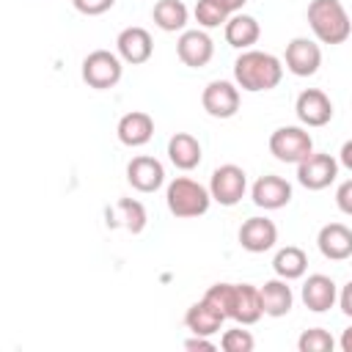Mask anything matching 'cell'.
I'll list each match as a JSON object with an SVG mask.
<instances>
[{
  "instance_id": "obj_34",
  "label": "cell",
  "mask_w": 352,
  "mask_h": 352,
  "mask_svg": "<svg viewBox=\"0 0 352 352\" xmlns=\"http://www.w3.org/2000/svg\"><path fill=\"white\" fill-rule=\"evenodd\" d=\"M184 349H204V352H212L214 349V341H209V336H192L184 341Z\"/></svg>"
},
{
  "instance_id": "obj_35",
  "label": "cell",
  "mask_w": 352,
  "mask_h": 352,
  "mask_svg": "<svg viewBox=\"0 0 352 352\" xmlns=\"http://www.w3.org/2000/svg\"><path fill=\"white\" fill-rule=\"evenodd\" d=\"M338 165H344L346 170H352V140H346L338 151Z\"/></svg>"
},
{
  "instance_id": "obj_29",
  "label": "cell",
  "mask_w": 352,
  "mask_h": 352,
  "mask_svg": "<svg viewBox=\"0 0 352 352\" xmlns=\"http://www.w3.org/2000/svg\"><path fill=\"white\" fill-rule=\"evenodd\" d=\"M220 346H223L226 352H253V346H256V338H253L248 330H242V327H234V330H226V333H223V338H220Z\"/></svg>"
},
{
  "instance_id": "obj_26",
  "label": "cell",
  "mask_w": 352,
  "mask_h": 352,
  "mask_svg": "<svg viewBox=\"0 0 352 352\" xmlns=\"http://www.w3.org/2000/svg\"><path fill=\"white\" fill-rule=\"evenodd\" d=\"M113 214L121 220V226L129 231V234H140L143 228H146V206L140 204V201H135V198H121L118 204H116V209H113Z\"/></svg>"
},
{
  "instance_id": "obj_25",
  "label": "cell",
  "mask_w": 352,
  "mask_h": 352,
  "mask_svg": "<svg viewBox=\"0 0 352 352\" xmlns=\"http://www.w3.org/2000/svg\"><path fill=\"white\" fill-rule=\"evenodd\" d=\"M187 6L182 0H157L154 8H151V19L160 30L165 33H176V30H184L187 25Z\"/></svg>"
},
{
  "instance_id": "obj_32",
  "label": "cell",
  "mask_w": 352,
  "mask_h": 352,
  "mask_svg": "<svg viewBox=\"0 0 352 352\" xmlns=\"http://www.w3.org/2000/svg\"><path fill=\"white\" fill-rule=\"evenodd\" d=\"M336 206H338L344 214L352 217V179H346V182L338 184V190H336Z\"/></svg>"
},
{
  "instance_id": "obj_31",
  "label": "cell",
  "mask_w": 352,
  "mask_h": 352,
  "mask_svg": "<svg viewBox=\"0 0 352 352\" xmlns=\"http://www.w3.org/2000/svg\"><path fill=\"white\" fill-rule=\"evenodd\" d=\"M113 3H116V0H72V6H74L80 14H85V16H99V14L110 11Z\"/></svg>"
},
{
  "instance_id": "obj_14",
  "label": "cell",
  "mask_w": 352,
  "mask_h": 352,
  "mask_svg": "<svg viewBox=\"0 0 352 352\" xmlns=\"http://www.w3.org/2000/svg\"><path fill=\"white\" fill-rule=\"evenodd\" d=\"M126 182L138 192H157L165 184V168L154 157H132L126 165Z\"/></svg>"
},
{
  "instance_id": "obj_9",
  "label": "cell",
  "mask_w": 352,
  "mask_h": 352,
  "mask_svg": "<svg viewBox=\"0 0 352 352\" xmlns=\"http://www.w3.org/2000/svg\"><path fill=\"white\" fill-rule=\"evenodd\" d=\"M201 104L212 118H231L239 110V85L228 80H212L201 94Z\"/></svg>"
},
{
  "instance_id": "obj_22",
  "label": "cell",
  "mask_w": 352,
  "mask_h": 352,
  "mask_svg": "<svg viewBox=\"0 0 352 352\" xmlns=\"http://www.w3.org/2000/svg\"><path fill=\"white\" fill-rule=\"evenodd\" d=\"M223 33H226V41L234 47V50H250L258 36H261V28L256 22V16L250 14H231L228 22L223 25Z\"/></svg>"
},
{
  "instance_id": "obj_36",
  "label": "cell",
  "mask_w": 352,
  "mask_h": 352,
  "mask_svg": "<svg viewBox=\"0 0 352 352\" xmlns=\"http://www.w3.org/2000/svg\"><path fill=\"white\" fill-rule=\"evenodd\" d=\"M338 346H341V352H352V324L341 333V338H338Z\"/></svg>"
},
{
  "instance_id": "obj_30",
  "label": "cell",
  "mask_w": 352,
  "mask_h": 352,
  "mask_svg": "<svg viewBox=\"0 0 352 352\" xmlns=\"http://www.w3.org/2000/svg\"><path fill=\"white\" fill-rule=\"evenodd\" d=\"M214 308H220L223 311V316L228 319L231 316V300H234V283H214V286H209L206 289V294H204Z\"/></svg>"
},
{
  "instance_id": "obj_5",
  "label": "cell",
  "mask_w": 352,
  "mask_h": 352,
  "mask_svg": "<svg viewBox=\"0 0 352 352\" xmlns=\"http://www.w3.org/2000/svg\"><path fill=\"white\" fill-rule=\"evenodd\" d=\"M270 154L280 162H302L308 154H314V140L302 126H278L270 135Z\"/></svg>"
},
{
  "instance_id": "obj_13",
  "label": "cell",
  "mask_w": 352,
  "mask_h": 352,
  "mask_svg": "<svg viewBox=\"0 0 352 352\" xmlns=\"http://www.w3.org/2000/svg\"><path fill=\"white\" fill-rule=\"evenodd\" d=\"M239 245L248 253H267L278 242V226L270 217H248L239 226Z\"/></svg>"
},
{
  "instance_id": "obj_3",
  "label": "cell",
  "mask_w": 352,
  "mask_h": 352,
  "mask_svg": "<svg viewBox=\"0 0 352 352\" xmlns=\"http://www.w3.org/2000/svg\"><path fill=\"white\" fill-rule=\"evenodd\" d=\"M165 204H168V212L173 217H201L209 212V204H212V192L209 187L198 184L195 179H187V176H176L168 190H165Z\"/></svg>"
},
{
  "instance_id": "obj_1",
  "label": "cell",
  "mask_w": 352,
  "mask_h": 352,
  "mask_svg": "<svg viewBox=\"0 0 352 352\" xmlns=\"http://www.w3.org/2000/svg\"><path fill=\"white\" fill-rule=\"evenodd\" d=\"M280 80H283V63L272 52L242 50V55L234 60V82L242 91L250 94L272 91Z\"/></svg>"
},
{
  "instance_id": "obj_10",
  "label": "cell",
  "mask_w": 352,
  "mask_h": 352,
  "mask_svg": "<svg viewBox=\"0 0 352 352\" xmlns=\"http://www.w3.org/2000/svg\"><path fill=\"white\" fill-rule=\"evenodd\" d=\"M294 113H297L300 124H305V126H324L333 118V102L324 91L305 88V91H300V96L294 102Z\"/></svg>"
},
{
  "instance_id": "obj_7",
  "label": "cell",
  "mask_w": 352,
  "mask_h": 352,
  "mask_svg": "<svg viewBox=\"0 0 352 352\" xmlns=\"http://www.w3.org/2000/svg\"><path fill=\"white\" fill-rule=\"evenodd\" d=\"M338 176V160L333 154H308L302 162H297V182L305 190H324Z\"/></svg>"
},
{
  "instance_id": "obj_18",
  "label": "cell",
  "mask_w": 352,
  "mask_h": 352,
  "mask_svg": "<svg viewBox=\"0 0 352 352\" xmlns=\"http://www.w3.org/2000/svg\"><path fill=\"white\" fill-rule=\"evenodd\" d=\"M264 316L261 308V292L253 283H234V300H231V316L239 324H256Z\"/></svg>"
},
{
  "instance_id": "obj_23",
  "label": "cell",
  "mask_w": 352,
  "mask_h": 352,
  "mask_svg": "<svg viewBox=\"0 0 352 352\" xmlns=\"http://www.w3.org/2000/svg\"><path fill=\"white\" fill-rule=\"evenodd\" d=\"M201 143L198 138H192L190 132H176L168 140V160L179 168V170H192L201 165Z\"/></svg>"
},
{
  "instance_id": "obj_12",
  "label": "cell",
  "mask_w": 352,
  "mask_h": 352,
  "mask_svg": "<svg viewBox=\"0 0 352 352\" xmlns=\"http://www.w3.org/2000/svg\"><path fill=\"white\" fill-rule=\"evenodd\" d=\"M176 55L184 66L204 69L214 55V44L206 30H182V36L176 41Z\"/></svg>"
},
{
  "instance_id": "obj_20",
  "label": "cell",
  "mask_w": 352,
  "mask_h": 352,
  "mask_svg": "<svg viewBox=\"0 0 352 352\" xmlns=\"http://www.w3.org/2000/svg\"><path fill=\"white\" fill-rule=\"evenodd\" d=\"M226 316L220 308H214L206 297H201L198 302H192L184 314V324L192 336H214L220 327H223Z\"/></svg>"
},
{
  "instance_id": "obj_17",
  "label": "cell",
  "mask_w": 352,
  "mask_h": 352,
  "mask_svg": "<svg viewBox=\"0 0 352 352\" xmlns=\"http://www.w3.org/2000/svg\"><path fill=\"white\" fill-rule=\"evenodd\" d=\"M316 248L330 261H346L352 256V231L344 223H327L316 234Z\"/></svg>"
},
{
  "instance_id": "obj_8",
  "label": "cell",
  "mask_w": 352,
  "mask_h": 352,
  "mask_svg": "<svg viewBox=\"0 0 352 352\" xmlns=\"http://www.w3.org/2000/svg\"><path fill=\"white\" fill-rule=\"evenodd\" d=\"M283 63L286 69L294 74V77H311L319 72L322 66V50L314 38H305V36H297L286 44V55H283Z\"/></svg>"
},
{
  "instance_id": "obj_11",
  "label": "cell",
  "mask_w": 352,
  "mask_h": 352,
  "mask_svg": "<svg viewBox=\"0 0 352 352\" xmlns=\"http://www.w3.org/2000/svg\"><path fill=\"white\" fill-rule=\"evenodd\" d=\"M116 52H118V58H121L124 63H132V66L146 63V60L151 58V52H154L151 33H148L146 28H138V25L124 28V30L118 33V38H116Z\"/></svg>"
},
{
  "instance_id": "obj_24",
  "label": "cell",
  "mask_w": 352,
  "mask_h": 352,
  "mask_svg": "<svg viewBox=\"0 0 352 352\" xmlns=\"http://www.w3.org/2000/svg\"><path fill=\"white\" fill-rule=\"evenodd\" d=\"M272 270H275V275L283 278V280H297V278H302L305 270H308V256H305L302 248L286 245V248H280V250L275 253Z\"/></svg>"
},
{
  "instance_id": "obj_28",
  "label": "cell",
  "mask_w": 352,
  "mask_h": 352,
  "mask_svg": "<svg viewBox=\"0 0 352 352\" xmlns=\"http://www.w3.org/2000/svg\"><path fill=\"white\" fill-rule=\"evenodd\" d=\"M228 11L217 3V0H198L195 3V22L201 28H220L228 22Z\"/></svg>"
},
{
  "instance_id": "obj_37",
  "label": "cell",
  "mask_w": 352,
  "mask_h": 352,
  "mask_svg": "<svg viewBox=\"0 0 352 352\" xmlns=\"http://www.w3.org/2000/svg\"><path fill=\"white\" fill-rule=\"evenodd\" d=\"M217 3H220V6H223L228 14H236V11H239V8H242L248 0H217Z\"/></svg>"
},
{
  "instance_id": "obj_27",
  "label": "cell",
  "mask_w": 352,
  "mask_h": 352,
  "mask_svg": "<svg viewBox=\"0 0 352 352\" xmlns=\"http://www.w3.org/2000/svg\"><path fill=\"white\" fill-rule=\"evenodd\" d=\"M333 346H336V338L324 327H308L297 338L300 352H333Z\"/></svg>"
},
{
  "instance_id": "obj_6",
  "label": "cell",
  "mask_w": 352,
  "mask_h": 352,
  "mask_svg": "<svg viewBox=\"0 0 352 352\" xmlns=\"http://www.w3.org/2000/svg\"><path fill=\"white\" fill-rule=\"evenodd\" d=\"M245 190H248V173L239 165L226 162L212 170L209 192H212V201H217L220 206H236L245 198Z\"/></svg>"
},
{
  "instance_id": "obj_21",
  "label": "cell",
  "mask_w": 352,
  "mask_h": 352,
  "mask_svg": "<svg viewBox=\"0 0 352 352\" xmlns=\"http://www.w3.org/2000/svg\"><path fill=\"white\" fill-rule=\"evenodd\" d=\"M261 292V308H264V316H272V319H280L292 311L294 305V294H292V286L289 280L283 278H272L267 280L264 286H258Z\"/></svg>"
},
{
  "instance_id": "obj_2",
  "label": "cell",
  "mask_w": 352,
  "mask_h": 352,
  "mask_svg": "<svg viewBox=\"0 0 352 352\" xmlns=\"http://www.w3.org/2000/svg\"><path fill=\"white\" fill-rule=\"evenodd\" d=\"M308 25L316 41L322 44H344L352 33V19L341 0H311L308 3Z\"/></svg>"
},
{
  "instance_id": "obj_33",
  "label": "cell",
  "mask_w": 352,
  "mask_h": 352,
  "mask_svg": "<svg viewBox=\"0 0 352 352\" xmlns=\"http://www.w3.org/2000/svg\"><path fill=\"white\" fill-rule=\"evenodd\" d=\"M338 305H341L344 316H349V319H352V280H346V283H344V289L338 292Z\"/></svg>"
},
{
  "instance_id": "obj_4",
  "label": "cell",
  "mask_w": 352,
  "mask_h": 352,
  "mask_svg": "<svg viewBox=\"0 0 352 352\" xmlns=\"http://www.w3.org/2000/svg\"><path fill=\"white\" fill-rule=\"evenodd\" d=\"M124 60L118 58V52H110V50H94L85 55L82 60V80L88 88H96V91H107V88H116L121 74H124Z\"/></svg>"
},
{
  "instance_id": "obj_19",
  "label": "cell",
  "mask_w": 352,
  "mask_h": 352,
  "mask_svg": "<svg viewBox=\"0 0 352 352\" xmlns=\"http://www.w3.org/2000/svg\"><path fill=\"white\" fill-rule=\"evenodd\" d=\"M116 132H118V140L124 146H129V148L146 146L151 140V135H154V118L148 113H143V110L124 113L118 126H116Z\"/></svg>"
},
{
  "instance_id": "obj_15",
  "label": "cell",
  "mask_w": 352,
  "mask_h": 352,
  "mask_svg": "<svg viewBox=\"0 0 352 352\" xmlns=\"http://www.w3.org/2000/svg\"><path fill=\"white\" fill-rule=\"evenodd\" d=\"M302 302L314 314L330 311L338 302V286H336V280L330 275H322V272L308 275L305 283H302Z\"/></svg>"
},
{
  "instance_id": "obj_16",
  "label": "cell",
  "mask_w": 352,
  "mask_h": 352,
  "mask_svg": "<svg viewBox=\"0 0 352 352\" xmlns=\"http://www.w3.org/2000/svg\"><path fill=\"white\" fill-rule=\"evenodd\" d=\"M250 198L258 209H283L292 201V184L275 173H267L256 179V184L250 187Z\"/></svg>"
}]
</instances>
